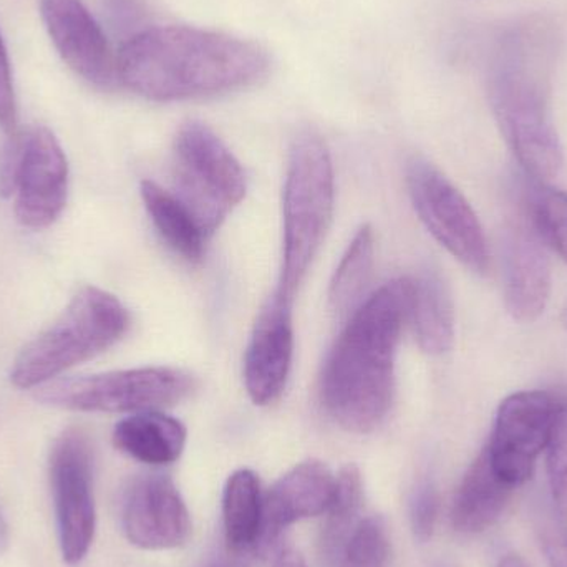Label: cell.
Masks as SVG:
<instances>
[{
  "label": "cell",
  "instance_id": "6da1fadb",
  "mask_svg": "<svg viewBox=\"0 0 567 567\" xmlns=\"http://www.w3.org/2000/svg\"><path fill=\"white\" fill-rule=\"evenodd\" d=\"M116 83L150 102L213 99L258 85L271 56L258 43L188 25H156L116 53Z\"/></svg>",
  "mask_w": 567,
  "mask_h": 567
},
{
  "label": "cell",
  "instance_id": "7a4b0ae2",
  "mask_svg": "<svg viewBox=\"0 0 567 567\" xmlns=\"http://www.w3.org/2000/svg\"><path fill=\"white\" fill-rule=\"evenodd\" d=\"M412 290V278L383 284L353 310L327 355L320 400L347 432H372L392 406L396 347L409 322Z\"/></svg>",
  "mask_w": 567,
  "mask_h": 567
},
{
  "label": "cell",
  "instance_id": "3957f363",
  "mask_svg": "<svg viewBox=\"0 0 567 567\" xmlns=\"http://www.w3.org/2000/svg\"><path fill=\"white\" fill-rule=\"evenodd\" d=\"M551 39L542 27L503 37L488 73V99L506 145L526 178L549 183L565 168L551 112Z\"/></svg>",
  "mask_w": 567,
  "mask_h": 567
},
{
  "label": "cell",
  "instance_id": "277c9868",
  "mask_svg": "<svg viewBox=\"0 0 567 567\" xmlns=\"http://www.w3.org/2000/svg\"><path fill=\"white\" fill-rule=\"evenodd\" d=\"M128 327L130 313L118 297L83 287L53 323L20 350L10 382L17 389H40L115 346Z\"/></svg>",
  "mask_w": 567,
  "mask_h": 567
},
{
  "label": "cell",
  "instance_id": "5b68a950",
  "mask_svg": "<svg viewBox=\"0 0 567 567\" xmlns=\"http://www.w3.org/2000/svg\"><path fill=\"white\" fill-rule=\"evenodd\" d=\"M333 166L326 142L312 130L293 138L284 185L281 279L276 293L292 303L333 215Z\"/></svg>",
  "mask_w": 567,
  "mask_h": 567
},
{
  "label": "cell",
  "instance_id": "8992f818",
  "mask_svg": "<svg viewBox=\"0 0 567 567\" xmlns=\"http://www.w3.org/2000/svg\"><path fill=\"white\" fill-rule=\"evenodd\" d=\"M173 195L212 236L245 199V169L221 138L202 122H186L173 145Z\"/></svg>",
  "mask_w": 567,
  "mask_h": 567
},
{
  "label": "cell",
  "instance_id": "52a82bcc",
  "mask_svg": "<svg viewBox=\"0 0 567 567\" xmlns=\"http://www.w3.org/2000/svg\"><path fill=\"white\" fill-rule=\"evenodd\" d=\"M0 152V196L13 198L17 221L45 229L62 215L69 198V163L45 126L9 133Z\"/></svg>",
  "mask_w": 567,
  "mask_h": 567
},
{
  "label": "cell",
  "instance_id": "ba28073f",
  "mask_svg": "<svg viewBox=\"0 0 567 567\" xmlns=\"http://www.w3.org/2000/svg\"><path fill=\"white\" fill-rule=\"evenodd\" d=\"M195 389L185 370L143 367L115 370L40 386L37 400L55 409L86 413H140L175 405Z\"/></svg>",
  "mask_w": 567,
  "mask_h": 567
},
{
  "label": "cell",
  "instance_id": "9c48e42d",
  "mask_svg": "<svg viewBox=\"0 0 567 567\" xmlns=\"http://www.w3.org/2000/svg\"><path fill=\"white\" fill-rule=\"evenodd\" d=\"M406 188L420 221L435 241L470 271L486 272L488 239L465 195L423 158L410 159L406 165Z\"/></svg>",
  "mask_w": 567,
  "mask_h": 567
},
{
  "label": "cell",
  "instance_id": "30bf717a",
  "mask_svg": "<svg viewBox=\"0 0 567 567\" xmlns=\"http://www.w3.org/2000/svg\"><path fill=\"white\" fill-rule=\"evenodd\" d=\"M49 470L60 551L66 565H79L89 555L96 526L89 436L65 430L53 443Z\"/></svg>",
  "mask_w": 567,
  "mask_h": 567
},
{
  "label": "cell",
  "instance_id": "8fae6325",
  "mask_svg": "<svg viewBox=\"0 0 567 567\" xmlns=\"http://www.w3.org/2000/svg\"><path fill=\"white\" fill-rule=\"evenodd\" d=\"M555 412V392L525 390L506 396L496 412L485 452L509 485L519 488L535 475L545 453Z\"/></svg>",
  "mask_w": 567,
  "mask_h": 567
},
{
  "label": "cell",
  "instance_id": "7c38bea8",
  "mask_svg": "<svg viewBox=\"0 0 567 567\" xmlns=\"http://www.w3.org/2000/svg\"><path fill=\"white\" fill-rule=\"evenodd\" d=\"M122 525L126 539L146 551L179 548L192 535V518L182 493L169 476L159 473L130 483Z\"/></svg>",
  "mask_w": 567,
  "mask_h": 567
},
{
  "label": "cell",
  "instance_id": "4fadbf2b",
  "mask_svg": "<svg viewBox=\"0 0 567 567\" xmlns=\"http://www.w3.org/2000/svg\"><path fill=\"white\" fill-rule=\"evenodd\" d=\"M502 284L506 312L513 320L532 323L545 313L553 292L551 261L526 216L513 221L503 235Z\"/></svg>",
  "mask_w": 567,
  "mask_h": 567
},
{
  "label": "cell",
  "instance_id": "5bb4252c",
  "mask_svg": "<svg viewBox=\"0 0 567 567\" xmlns=\"http://www.w3.org/2000/svg\"><path fill=\"white\" fill-rule=\"evenodd\" d=\"M40 17L63 62L102 89L116 83V55L95 17L82 0H39Z\"/></svg>",
  "mask_w": 567,
  "mask_h": 567
},
{
  "label": "cell",
  "instance_id": "9a60e30c",
  "mask_svg": "<svg viewBox=\"0 0 567 567\" xmlns=\"http://www.w3.org/2000/svg\"><path fill=\"white\" fill-rule=\"evenodd\" d=\"M292 303L275 293L259 313L245 357V383L256 405H271L286 390L293 355Z\"/></svg>",
  "mask_w": 567,
  "mask_h": 567
},
{
  "label": "cell",
  "instance_id": "2e32d148",
  "mask_svg": "<svg viewBox=\"0 0 567 567\" xmlns=\"http://www.w3.org/2000/svg\"><path fill=\"white\" fill-rule=\"evenodd\" d=\"M336 492V475L317 460L300 463L276 482L265 496L259 542L271 545L284 529L302 519L323 515Z\"/></svg>",
  "mask_w": 567,
  "mask_h": 567
},
{
  "label": "cell",
  "instance_id": "e0dca14e",
  "mask_svg": "<svg viewBox=\"0 0 567 567\" xmlns=\"http://www.w3.org/2000/svg\"><path fill=\"white\" fill-rule=\"evenodd\" d=\"M515 492V486L496 473L482 450L456 489L452 506L453 528L463 535L486 532L502 518Z\"/></svg>",
  "mask_w": 567,
  "mask_h": 567
},
{
  "label": "cell",
  "instance_id": "ac0fdd59",
  "mask_svg": "<svg viewBox=\"0 0 567 567\" xmlns=\"http://www.w3.org/2000/svg\"><path fill=\"white\" fill-rule=\"evenodd\" d=\"M185 425L159 410L132 413L116 423L113 443L136 462L152 466L172 465L186 445Z\"/></svg>",
  "mask_w": 567,
  "mask_h": 567
},
{
  "label": "cell",
  "instance_id": "d6986e66",
  "mask_svg": "<svg viewBox=\"0 0 567 567\" xmlns=\"http://www.w3.org/2000/svg\"><path fill=\"white\" fill-rule=\"evenodd\" d=\"M412 322L420 349L429 355H445L455 342V309L449 287L432 271L412 278Z\"/></svg>",
  "mask_w": 567,
  "mask_h": 567
},
{
  "label": "cell",
  "instance_id": "ffe728a7",
  "mask_svg": "<svg viewBox=\"0 0 567 567\" xmlns=\"http://www.w3.org/2000/svg\"><path fill=\"white\" fill-rule=\"evenodd\" d=\"M142 198L163 241L185 261L193 265L203 261L208 236L189 209L172 192L150 179L142 183Z\"/></svg>",
  "mask_w": 567,
  "mask_h": 567
},
{
  "label": "cell",
  "instance_id": "44dd1931",
  "mask_svg": "<svg viewBox=\"0 0 567 567\" xmlns=\"http://www.w3.org/2000/svg\"><path fill=\"white\" fill-rule=\"evenodd\" d=\"M265 496L258 475L243 468L229 476L223 493L226 542L235 551L258 545L262 533Z\"/></svg>",
  "mask_w": 567,
  "mask_h": 567
},
{
  "label": "cell",
  "instance_id": "7402d4cb",
  "mask_svg": "<svg viewBox=\"0 0 567 567\" xmlns=\"http://www.w3.org/2000/svg\"><path fill=\"white\" fill-rule=\"evenodd\" d=\"M362 476L353 465L343 466L336 476V492L329 508L323 513L320 551L329 567L339 566L343 549L359 526V513L362 508Z\"/></svg>",
  "mask_w": 567,
  "mask_h": 567
},
{
  "label": "cell",
  "instance_id": "603a6c76",
  "mask_svg": "<svg viewBox=\"0 0 567 567\" xmlns=\"http://www.w3.org/2000/svg\"><path fill=\"white\" fill-rule=\"evenodd\" d=\"M373 251L372 228L363 226L350 243L330 281V307L340 316L353 312L362 303L360 299L372 278Z\"/></svg>",
  "mask_w": 567,
  "mask_h": 567
},
{
  "label": "cell",
  "instance_id": "cb8c5ba5",
  "mask_svg": "<svg viewBox=\"0 0 567 567\" xmlns=\"http://www.w3.org/2000/svg\"><path fill=\"white\" fill-rule=\"evenodd\" d=\"M523 189L526 218L546 248L567 265V192L533 179Z\"/></svg>",
  "mask_w": 567,
  "mask_h": 567
},
{
  "label": "cell",
  "instance_id": "d4e9b609",
  "mask_svg": "<svg viewBox=\"0 0 567 567\" xmlns=\"http://www.w3.org/2000/svg\"><path fill=\"white\" fill-rule=\"evenodd\" d=\"M553 392L555 412L545 446L546 473L559 522L567 526V390L558 389Z\"/></svg>",
  "mask_w": 567,
  "mask_h": 567
},
{
  "label": "cell",
  "instance_id": "484cf974",
  "mask_svg": "<svg viewBox=\"0 0 567 567\" xmlns=\"http://www.w3.org/2000/svg\"><path fill=\"white\" fill-rule=\"evenodd\" d=\"M390 538L382 518L363 519L347 543L339 567H389Z\"/></svg>",
  "mask_w": 567,
  "mask_h": 567
},
{
  "label": "cell",
  "instance_id": "4316f807",
  "mask_svg": "<svg viewBox=\"0 0 567 567\" xmlns=\"http://www.w3.org/2000/svg\"><path fill=\"white\" fill-rule=\"evenodd\" d=\"M439 509L440 496L436 486L429 480L419 483L410 498V525L419 542L425 543L432 538L439 519Z\"/></svg>",
  "mask_w": 567,
  "mask_h": 567
},
{
  "label": "cell",
  "instance_id": "83f0119b",
  "mask_svg": "<svg viewBox=\"0 0 567 567\" xmlns=\"http://www.w3.org/2000/svg\"><path fill=\"white\" fill-rule=\"evenodd\" d=\"M0 128L12 133L17 130V100L13 89L12 65L0 33Z\"/></svg>",
  "mask_w": 567,
  "mask_h": 567
},
{
  "label": "cell",
  "instance_id": "f1b7e54d",
  "mask_svg": "<svg viewBox=\"0 0 567 567\" xmlns=\"http://www.w3.org/2000/svg\"><path fill=\"white\" fill-rule=\"evenodd\" d=\"M546 529L543 535V551L549 567H567V526Z\"/></svg>",
  "mask_w": 567,
  "mask_h": 567
},
{
  "label": "cell",
  "instance_id": "f546056e",
  "mask_svg": "<svg viewBox=\"0 0 567 567\" xmlns=\"http://www.w3.org/2000/svg\"><path fill=\"white\" fill-rule=\"evenodd\" d=\"M272 567H307V563L296 549H284Z\"/></svg>",
  "mask_w": 567,
  "mask_h": 567
},
{
  "label": "cell",
  "instance_id": "4dcf8cb0",
  "mask_svg": "<svg viewBox=\"0 0 567 567\" xmlns=\"http://www.w3.org/2000/svg\"><path fill=\"white\" fill-rule=\"evenodd\" d=\"M496 567H528V565H526L525 559H523L522 556L506 555L505 558L499 559Z\"/></svg>",
  "mask_w": 567,
  "mask_h": 567
},
{
  "label": "cell",
  "instance_id": "1f68e13d",
  "mask_svg": "<svg viewBox=\"0 0 567 567\" xmlns=\"http://www.w3.org/2000/svg\"><path fill=\"white\" fill-rule=\"evenodd\" d=\"M7 545L6 523H3L2 515H0V549Z\"/></svg>",
  "mask_w": 567,
  "mask_h": 567
},
{
  "label": "cell",
  "instance_id": "d6a6232c",
  "mask_svg": "<svg viewBox=\"0 0 567 567\" xmlns=\"http://www.w3.org/2000/svg\"><path fill=\"white\" fill-rule=\"evenodd\" d=\"M563 326H565V329L567 330V302L565 303V309H563Z\"/></svg>",
  "mask_w": 567,
  "mask_h": 567
}]
</instances>
